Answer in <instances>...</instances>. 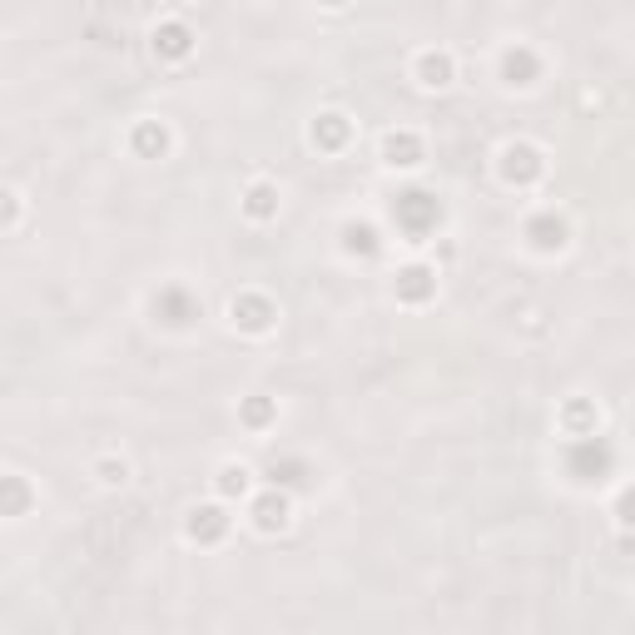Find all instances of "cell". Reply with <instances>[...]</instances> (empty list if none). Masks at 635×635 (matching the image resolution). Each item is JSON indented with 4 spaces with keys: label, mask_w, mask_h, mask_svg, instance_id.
Masks as SVG:
<instances>
[{
    "label": "cell",
    "mask_w": 635,
    "mask_h": 635,
    "mask_svg": "<svg viewBox=\"0 0 635 635\" xmlns=\"http://www.w3.org/2000/svg\"><path fill=\"white\" fill-rule=\"evenodd\" d=\"M616 511H621V521H626V526H635V487H626V492H621Z\"/></svg>",
    "instance_id": "obj_20"
},
{
    "label": "cell",
    "mask_w": 635,
    "mask_h": 635,
    "mask_svg": "<svg viewBox=\"0 0 635 635\" xmlns=\"http://www.w3.org/2000/svg\"><path fill=\"white\" fill-rule=\"evenodd\" d=\"M229 318H234V328H244V333H268V328L278 323V308H273L263 293H244V298L229 303Z\"/></svg>",
    "instance_id": "obj_2"
},
{
    "label": "cell",
    "mask_w": 635,
    "mask_h": 635,
    "mask_svg": "<svg viewBox=\"0 0 635 635\" xmlns=\"http://www.w3.org/2000/svg\"><path fill=\"white\" fill-rule=\"evenodd\" d=\"M452 80H457V65H452L447 50H422L417 55V85L422 90H447Z\"/></svg>",
    "instance_id": "obj_6"
},
{
    "label": "cell",
    "mask_w": 635,
    "mask_h": 635,
    "mask_svg": "<svg viewBox=\"0 0 635 635\" xmlns=\"http://www.w3.org/2000/svg\"><path fill=\"white\" fill-rule=\"evenodd\" d=\"M129 149H134L139 159H159V154L169 149V129L159 125V120H139L134 134H129Z\"/></svg>",
    "instance_id": "obj_10"
},
{
    "label": "cell",
    "mask_w": 635,
    "mask_h": 635,
    "mask_svg": "<svg viewBox=\"0 0 635 635\" xmlns=\"http://www.w3.org/2000/svg\"><path fill=\"white\" fill-rule=\"evenodd\" d=\"M95 477H100L105 487H125V482H129V462H125V457H105V462L95 467Z\"/></svg>",
    "instance_id": "obj_16"
},
{
    "label": "cell",
    "mask_w": 635,
    "mask_h": 635,
    "mask_svg": "<svg viewBox=\"0 0 635 635\" xmlns=\"http://www.w3.org/2000/svg\"><path fill=\"white\" fill-rule=\"evenodd\" d=\"M526 239H531L536 249H566V219L541 214V219H531V224H526Z\"/></svg>",
    "instance_id": "obj_11"
},
{
    "label": "cell",
    "mask_w": 635,
    "mask_h": 635,
    "mask_svg": "<svg viewBox=\"0 0 635 635\" xmlns=\"http://www.w3.org/2000/svg\"><path fill=\"white\" fill-rule=\"evenodd\" d=\"M239 417H244L249 427H268V422H273V402H268V397H249Z\"/></svg>",
    "instance_id": "obj_17"
},
{
    "label": "cell",
    "mask_w": 635,
    "mask_h": 635,
    "mask_svg": "<svg viewBox=\"0 0 635 635\" xmlns=\"http://www.w3.org/2000/svg\"><path fill=\"white\" fill-rule=\"evenodd\" d=\"M308 139H313L318 149H343V144H348V120H343V115H318L313 129H308Z\"/></svg>",
    "instance_id": "obj_13"
},
{
    "label": "cell",
    "mask_w": 635,
    "mask_h": 635,
    "mask_svg": "<svg viewBox=\"0 0 635 635\" xmlns=\"http://www.w3.org/2000/svg\"><path fill=\"white\" fill-rule=\"evenodd\" d=\"M214 487H219V497H224V502H244V497L254 492V472H249L244 462H224V467H219V477H214Z\"/></svg>",
    "instance_id": "obj_9"
},
{
    "label": "cell",
    "mask_w": 635,
    "mask_h": 635,
    "mask_svg": "<svg viewBox=\"0 0 635 635\" xmlns=\"http://www.w3.org/2000/svg\"><path fill=\"white\" fill-rule=\"evenodd\" d=\"M343 239H348V254H373V249H378V234H373L368 224H348Z\"/></svg>",
    "instance_id": "obj_15"
},
{
    "label": "cell",
    "mask_w": 635,
    "mask_h": 635,
    "mask_svg": "<svg viewBox=\"0 0 635 635\" xmlns=\"http://www.w3.org/2000/svg\"><path fill=\"white\" fill-rule=\"evenodd\" d=\"M541 169H546L541 149H531V144H507V149H502V179L516 184V189L536 184V179H541Z\"/></svg>",
    "instance_id": "obj_1"
},
{
    "label": "cell",
    "mask_w": 635,
    "mask_h": 635,
    "mask_svg": "<svg viewBox=\"0 0 635 635\" xmlns=\"http://www.w3.org/2000/svg\"><path fill=\"white\" fill-rule=\"evenodd\" d=\"M20 219V194H5V229H15Z\"/></svg>",
    "instance_id": "obj_21"
},
{
    "label": "cell",
    "mask_w": 635,
    "mask_h": 635,
    "mask_svg": "<svg viewBox=\"0 0 635 635\" xmlns=\"http://www.w3.org/2000/svg\"><path fill=\"white\" fill-rule=\"evenodd\" d=\"M244 214L254 219V224H268L273 214H278V189L273 184H249V194H244Z\"/></svg>",
    "instance_id": "obj_12"
},
{
    "label": "cell",
    "mask_w": 635,
    "mask_h": 635,
    "mask_svg": "<svg viewBox=\"0 0 635 635\" xmlns=\"http://www.w3.org/2000/svg\"><path fill=\"white\" fill-rule=\"evenodd\" d=\"M502 75H507V85H531L536 55H531V50H507V55H502Z\"/></svg>",
    "instance_id": "obj_14"
},
{
    "label": "cell",
    "mask_w": 635,
    "mask_h": 635,
    "mask_svg": "<svg viewBox=\"0 0 635 635\" xmlns=\"http://www.w3.org/2000/svg\"><path fill=\"white\" fill-rule=\"evenodd\" d=\"M566 422H571V427H596V422H601V412H591L586 402H576V407H566Z\"/></svg>",
    "instance_id": "obj_19"
},
{
    "label": "cell",
    "mask_w": 635,
    "mask_h": 635,
    "mask_svg": "<svg viewBox=\"0 0 635 635\" xmlns=\"http://www.w3.org/2000/svg\"><path fill=\"white\" fill-rule=\"evenodd\" d=\"M382 159H387L392 169H417V164H422V139H417L412 129H387V134H382Z\"/></svg>",
    "instance_id": "obj_5"
},
{
    "label": "cell",
    "mask_w": 635,
    "mask_h": 635,
    "mask_svg": "<svg viewBox=\"0 0 635 635\" xmlns=\"http://www.w3.org/2000/svg\"><path fill=\"white\" fill-rule=\"evenodd\" d=\"M5 516H20L25 511V487H20V477H5Z\"/></svg>",
    "instance_id": "obj_18"
},
{
    "label": "cell",
    "mask_w": 635,
    "mask_h": 635,
    "mask_svg": "<svg viewBox=\"0 0 635 635\" xmlns=\"http://www.w3.org/2000/svg\"><path fill=\"white\" fill-rule=\"evenodd\" d=\"M437 293V273L427 263H407L397 273V303H427Z\"/></svg>",
    "instance_id": "obj_7"
},
{
    "label": "cell",
    "mask_w": 635,
    "mask_h": 635,
    "mask_svg": "<svg viewBox=\"0 0 635 635\" xmlns=\"http://www.w3.org/2000/svg\"><path fill=\"white\" fill-rule=\"evenodd\" d=\"M254 531H263V536H278L288 521H293V502L283 497V492H263V497H254Z\"/></svg>",
    "instance_id": "obj_4"
},
{
    "label": "cell",
    "mask_w": 635,
    "mask_h": 635,
    "mask_svg": "<svg viewBox=\"0 0 635 635\" xmlns=\"http://www.w3.org/2000/svg\"><path fill=\"white\" fill-rule=\"evenodd\" d=\"M184 536L189 541H199V546H219L224 536H229V516H224V507H194L189 511V521H184Z\"/></svg>",
    "instance_id": "obj_3"
},
{
    "label": "cell",
    "mask_w": 635,
    "mask_h": 635,
    "mask_svg": "<svg viewBox=\"0 0 635 635\" xmlns=\"http://www.w3.org/2000/svg\"><path fill=\"white\" fill-rule=\"evenodd\" d=\"M194 50V35H189V25H179V20H164V25H154V55H164V60H184Z\"/></svg>",
    "instance_id": "obj_8"
}]
</instances>
